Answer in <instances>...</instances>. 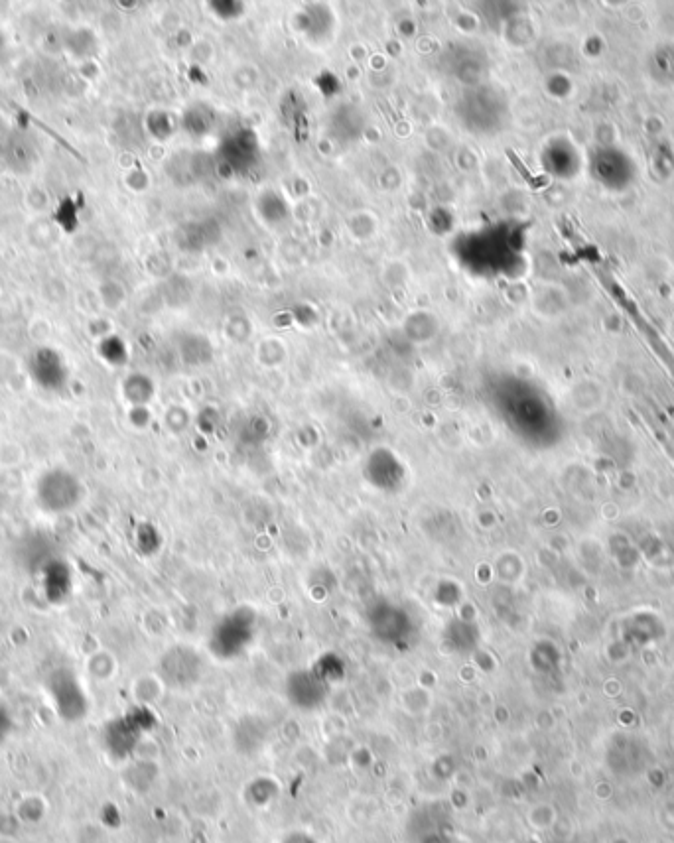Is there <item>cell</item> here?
<instances>
[{"mask_svg": "<svg viewBox=\"0 0 674 843\" xmlns=\"http://www.w3.org/2000/svg\"><path fill=\"white\" fill-rule=\"evenodd\" d=\"M81 499L79 481L62 469L44 473L38 483V501L48 513L71 511Z\"/></svg>", "mask_w": 674, "mask_h": 843, "instance_id": "6da1fadb", "label": "cell"}, {"mask_svg": "<svg viewBox=\"0 0 674 843\" xmlns=\"http://www.w3.org/2000/svg\"><path fill=\"white\" fill-rule=\"evenodd\" d=\"M32 371H34L36 381L44 389H58L60 385H64V379H66L64 361L52 349H42L34 355Z\"/></svg>", "mask_w": 674, "mask_h": 843, "instance_id": "7a4b0ae2", "label": "cell"}]
</instances>
